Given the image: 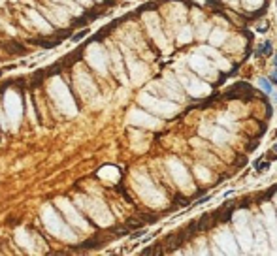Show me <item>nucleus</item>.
<instances>
[{
	"mask_svg": "<svg viewBox=\"0 0 277 256\" xmlns=\"http://www.w3.org/2000/svg\"><path fill=\"white\" fill-rule=\"evenodd\" d=\"M234 224L238 230V243L241 245L243 252H251V245H253V232L247 226V215L243 211H238L234 215Z\"/></svg>",
	"mask_w": 277,
	"mask_h": 256,
	"instance_id": "nucleus-1",
	"label": "nucleus"
},
{
	"mask_svg": "<svg viewBox=\"0 0 277 256\" xmlns=\"http://www.w3.org/2000/svg\"><path fill=\"white\" fill-rule=\"evenodd\" d=\"M189 64H191V68L200 77H205V79H215L217 77V70L209 64V60H207L205 57H202V55H192L189 59Z\"/></svg>",
	"mask_w": 277,
	"mask_h": 256,
	"instance_id": "nucleus-2",
	"label": "nucleus"
},
{
	"mask_svg": "<svg viewBox=\"0 0 277 256\" xmlns=\"http://www.w3.org/2000/svg\"><path fill=\"white\" fill-rule=\"evenodd\" d=\"M181 83H183V87L187 89V92H191L192 96H196V98H200V96H207L211 92V87L207 85L205 81H200L198 77H194V76H183L181 77Z\"/></svg>",
	"mask_w": 277,
	"mask_h": 256,
	"instance_id": "nucleus-3",
	"label": "nucleus"
},
{
	"mask_svg": "<svg viewBox=\"0 0 277 256\" xmlns=\"http://www.w3.org/2000/svg\"><path fill=\"white\" fill-rule=\"evenodd\" d=\"M215 243L221 247V250L224 254H238L240 252L238 241L232 234H230V230H219L215 234Z\"/></svg>",
	"mask_w": 277,
	"mask_h": 256,
	"instance_id": "nucleus-4",
	"label": "nucleus"
},
{
	"mask_svg": "<svg viewBox=\"0 0 277 256\" xmlns=\"http://www.w3.org/2000/svg\"><path fill=\"white\" fill-rule=\"evenodd\" d=\"M168 168H170V171H172V175H174L175 183L179 184V187H181L183 190H192L191 175L187 173V170H185L177 160H170V162H168Z\"/></svg>",
	"mask_w": 277,
	"mask_h": 256,
	"instance_id": "nucleus-5",
	"label": "nucleus"
},
{
	"mask_svg": "<svg viewBox=\"0 0 277 256\" xmlns=\"http://www.w3.org/2000/svg\"><path fill=\"white\" fill-rule=\"evenodd\" d=\"M264 219H266V230L270 232L273 245H277V219H275V211L270 203L264 205Z\"/></svg>",
	"mask_w": 277,
	"mask_h": 256,
	"instance_id": "nucleus-6",
	"label": "nucleus"
},
{
	"mask_svg": "<svg viewBox=\"0 0 277 256\" xmlns=\"http://www.w3.org/2000/svg\"><path fill=\"white\" fill-rule=\"evenodd\" d=\"M255 234H257V252H268V237H266V230H264V224L262 222H255Z\"/></svg>",
	"mask_w": 277,
	"mask_h": 256,
	"instance_id": "nucleus-7",
	"label": "nucleus"
},
{
	"mask_svg": "<svg viewBox=\"0 0 277 256\" xmlns=\"http://www.w3.org/2000/svg\"><path fill=\"white\" fill-rule=\"evenodd\" d=\"M0 47H2L6 53H11V55H17V57H21V55H27V47L23 43H19V41H13V40H10V41H0Z\"/></svg>",
	"mask_w": 277,
	"mask_h": 256,
	"instance_id": "nucleus-8",
	"label": "nucleus"
},
{
	"mask_svg": "<svg viewBox=\"0 0 277 256\" xmlns=\"http://www.w3.org/2000/svg\"><path fill=\"white\" fill-rule=\"evenodd\" d=\"M145 102L151 106V109H155L158 113H164V115H174L177 111V107L174 104H168V102H156V100H149V98H145Z\"/></svg>",
	"mask_w": 277,
	"mask_h": 256,
	"instance_id": "nucleus-9",
	"label": "nucleus"
},
{
	"mask_svg": "<svg viewBox=\"0 0 277 256\" xmlns=\"http://www.w3.org/2000/svg\"><path fill=\"white\" fill-rule=\"evenodd\" d=\"M29 43H34V45H42V47L45 49H51V47H57V45L60 43V38H32L29 40Z\"/></svg>",
	"mask_w": 277,
	"mask_h": 256,
	"instance_id": "nucleus-10",
	"label": "nucleus"
},
{
	"mask_svg": "<svg viewBox=\"0 0 277 256\" xmlns=\"http://www.w3.org/2000/svg\"><path fill=\"white\" fill-rule=\"evenodd\" d=\"M224 40H226V32H224V30H221V28L211 30V34H209V41H211V45L219 47V45L224 43Z\"/></svg>",
	"mask_w": 277,
	"mask_h": 256,
	"instance_id": "nucleus-11",
	"label": "nucleus"
},
{
	"mask_svg": "<svg viewBox=\"0 0 277 256\" xmlns=\"http://www.w3.org/2000/svg\"><path fill=\"white\" fill-rule=\"evenodd\" d=\"M230 136H228V132L226 130H222V128H213V132H211V139H213V141L215 143H224L226 141V139H228Z\"/></svg>",
	"mask_w": 277,
	"mask_h": 256,
	"instance_id": "nucleus-12",
	"label": "nucleus"
},
{
	"mask_svg": "<svg viewBox=\"0 0 277 256\" xmlns=\"http://www.w3.org/2000/svg\"><path fill=\"white\" fill-rule=\"evenodd\" d=\"M194 173H196V177L200 179V181H204V183H207L211 179V173L207 171V168H204V166H196L194 168Z\"/></svg>",
	"mask_w": 277,
	"mask_h": 256,
	"instance_id": "nucleus-13",
	"label": "nucleus"
},
{
	"mask_svg": "<svg viewBox=\"0 0 277 256\" xmlns=\"http://www.w3.org/2000/svg\"><path fill=\"white\" fill-rule=\"evenodd\" d=\"M95 15H96V13H85V15H81L79 19H76L72 25H74V27H81V25H85V23H89V21H92V19H96Z\"/></svg>",
	"mask_w": 277,
	"mask_h": 256,
	"instance_id": "nucleus-14",
	"label": "nucleus"
},
{
	"mask_svg": "<svg viewBox=\"0 0 277 256\" xmlns=\"http://www.w3.org/2000/svg\"><path fill=\"white\" fill-rule=\"evenodd\" d=\"M45 76H47V70H40V72H36V74L32 76L34 79L30 81V85H32V87H38V85L45 79Z\"/></svg>",
	"mask_w": 277,
	"mask_h": 256,
	"instance_id": "nucleus-15",
	"label": "nucleus"
},
{
	"mask_svg": "<svg viewBox=\"0 0 277 256\" xmlns=\"http://www.w3.org/2000/svg\"><path fill=\"white\" fill-rule=\"evenodd\" d=\"M219 123H221L222 126L230 128V130H234V128H236V124H234V119H232V117H228V115H221V117H219Z\"/></svg>",
	"mask_w": 277,
	"mask_h": 256,
	"instance_id": "nucleus-16",
	"label": "nucleus"
},
{
	"mask_svg": "<svg viewBox=\"0 0 277 256\" xmlns=\"http://www.w3.org/2000/svg\"><path fill=\"white\" fill-rule=\"evenodd\" d=\"M191 40H192V32H191L189 27H185V28L181 30V34H179V41H181V43H189Z\"/></svg>",
	"mask_w": 277,
	"mask_h": 256,
	"instance_id": "nucleus-17",
	"label": "nucleus"
},
{
	"mask_svg": "<svg viewBox=\"0 0 277 256\" xmlns=\"http://www.w3.org/2000/svg\"><path fill=\"white\" fill-rule=\"evenodd\" d=\"M200 53L202 55H207V57H211V59H221V55H219V51L217 49H211V47H200Z\"/></svg>",
	"mask_w": 277,
	"mask_h": 256,
	"instance_id": "nucleus-18",
	"label": "nucleus"
},
{
	"mask_svg": "<svg viewBox=\"0 0 277 256\" xmlns=\"http://www.w3.org/2000/svg\"><path fill=\"white\" fill-rule=\"evenodd\" d=\"M211 30V25H209V23H204V25L198 28V38H207V32H209Z\"/></svg>",
	"mask_w": 277,
	"mask_h": 256,
	"instance_id": "nucleus-19",
	"label": "nucleus"
},
{
	"mask_svg": "<svg viewBox=\"0 0 277 256\" xmlns=\"http://www.w3.org/2000/svg\"><path fill=\"white\" fill-rule=\"evenodd\" d=\"M100 243H98V239H89V241H85V243H81L79 247H76V249H95V247H98Z\"/></svg>",
	"mask_w": 277,
	"mask_h": 256,
	"instance_id": "nucleus-20",
	"label": "nucleus"
},
{
	"mask_svg": "<svg viewBox=\"0 0 277 256\" xmlns=\"http://www.w3.org/2000/svg\"><path fill=\"white\" fill-rule=\"evenodd\" d=\"M262 2H264V0H243V4H245L247 8H251V10L260 8V6H262Z\"/></svg>",
	"mask_w": 277,
	"mask_h": 256,
	"instance_id": "nucleus-21",
	"label": "nucleus"
},
{
	"mask_svg": "<svg viewBox=\"0 0 277 256\" xmlns=\"http://www.w3.org/2000/svg\"><path fill=\"white\" fill-rule=\"evenodd\" d=\"M213 128H215V126H211L209 123H204V124H202V128H200V136H211Z\"/></svg>",
	"mask_w": 277,
	"mask_h": 256,
	"instance_id": "nucleus-22",
	"label": "nucleus"
},
{
	"mask_svg": "<svg viewBox=\"0 0 277 256\" xmlns=\"http://www.w3.org/2000/svg\"><path fill=\"white\" fill-rule=\"evenodd\" d=\"M240 45H241V40L240 38H236V40H232V45H228V51H240Z\"/></svg>",
	"mask_w": 277,
	"mask_h": 256,
	"instance_id": "nucleus-23",
	"label": "nucleus"
},
{
	"mask_svg": "<svg viewBox=\"0 0 277 256\" xmlns=\"http://www.w3.org/2000/svg\"><path fill=\"white\" fill-rule=\"evenodd\" d=\"M258 87H262V89H264L266 92H271V87H270V83H268L266 79H262V77L258 79Z\"/></svg>",
	"mask_w": 277,
	"mask_h": 256,
	"instance_id": "nucleus-24",
	"label": "nucleus"
},
{
	"mask_svg": "<svg viewBox=\"0 0 277 256\" xmlns=\"http://www.w3.org/2000/svg\"><path fill=\"white\" fill-rule=\"evenodd\" d=\"M275 205H277V196H275Z\"/></svg>",
	"mask_w": 277,
	"mask_h": 256,
	"instance_id": "nucleus-25",
	"label": "nucleus"
},
{
	"mask_svg": "<svg viewBox=\"0 0 277 256\" xmlns=\"http://www.w3.org/2000/svg\"><path fill=\"white\" fill-rule=\"evenodd\" d=\"M0 76H2V70H0Z\"/></svg>",
	"mask_w": 277,
	"mask_h": 256,
	"instance_id": "nucleus-26",
	"label": "nucleus"
}]
</instances>
